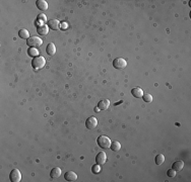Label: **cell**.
Returning a JSON list of instances; mask_svg holds the SVG:
<instances>
[{"label":"cell","instance_id":"9a60e30c","mask_svg":"<svg viewBox=\"0 0 191 182\" xmlns=\"http://www.w3.org/2000/svg\"><path fill=\"white\" fill-rule=\"evenodd\" d=\"M46 52H47L48 55H50V56H53L55 55L56 53V47L53 43H50L49 45L47 46V48H46Z\"/></svg>","mask_w":191,"mask_h":182},{"label":"cell","instance_id":"5b68a950","mask_svg":"<svg viewBox=\"0 0 191 182\" xmlns=\"http://www.w3.org/2000/svg\"><path fill=\"white\" fill-rule=\"evenodd\" d=\"M113 66L116 69H124L127 66V62L123 58H116L113 61Z\"/></svg>","mask_w":191,"mask_h":182},{"label":"cell","instance_id":"8fae6325","mask_svg":"<svg viewBox=\"0 0 191 182\" xmlns=\"http://www.w3.org/2000/svg\"><path fill=\"white\" fill-rule=\"evenodd\" d=\"M131 93H132V95L134 96V97L136 98H140L143 96V91L141 88H139V87H134V88L131 90Z\"/></svg>","mask_w":191,"mask_h":182},{"label":"cell","instance_id":"30bf717a","mask_svg":"<svg viewBox=\"0 0 191 182\" xmlns=\"http://www.w3.org/2000/svg\"><path fill=\"white\" fill-rule=\"evenodd\" d=\"M109 106H110V101L108 99H102L98 103V108L100 110H106Z\"/></svg>","mask_w":191,"mask_h":182},{"label":"cell","instance_id":"9c48e42d","mask_svg":"<svg viewBox=\"0 0 191 182\" xmlns=\"http://www.w3.org/2000/svg\"><path fill=\"white\" fill-rule=\"evenodd\" d=\"M47 25L49 29H53V31H57L59 29V20H57V19H50L48 21Z\"/></svg>","mask_w":191,"mask_h":182},{"label":"cell","instance_id":"3957f363","mask_svg":"<svg viewBox=\"0 0 191 182\" xmlns=\"http://www.w3.org/2000/svg\"><path fill=\"white\" fill-rule=\"evenodd\" d=\"M27 43L30 48H36V47H40V46H42L43 41H42L39 37H31L30 39H27Z\"/></svg>","mask_w":191,"mask_h":182},{"label":"cell","instance_id":"7a4b0ae2","mask_svg":"<svg viewBox=\"0 0 191 182\" xmlns=\"http://www.w3.org/2000/svg\"><path fill=\"white\" fill-rule=\"evenodd\" d=\"M111 140L106 136H100L98 138V145L103 149H109L111 146Z\"/></svg>","mask_w":191,"mask_h":182},{"label":"cell","instance_id":"603a6c76","mask_svg":"<svg viewBox=\"0 0 191 182\" xmlns=\"http://www.w3.org/2000/svg\"><path fill=\"white\" fill-rule=\"evenodd\" d=\"M177 174V172L175 171L174 169H169L168 171H167V175L169 176V177H175Z\"/></svg>","mask_w":191,"mask_h":182},{"label":"cell","instance_id":"cb8c5ba5","mask_svg":"<svg viewBox=\"0 0 191 182\" xmlns=\"http://www.w3.org/2000/svg\"><path fill=\"white\" fill-rule=\"evenodd\" d=\"M38 18L40 19L41 21H44V20H46V16L44 14H40L39 16H38Z\"/></svg>","mask_w":191,"mask_h":182},{"label":"cell","instance_id":"ffe728a7","mask_svg":"<svg viewBox=\"0 0 191 182\" xmlns=\"http://www.w3.org/2000/svg\"><path fill=\"white\" fill-rule=\"evenodd\" d=\"M39 53H40V51L38 50V49H36V48H30L29 51H27V54H29L30 56H32V57H38Z\"/></svg>","mask_w":191,"mask_h":182},{"label":"cell","instance_id":"7c38bea8","mask_svg":"<svg viewBox=\"0 0 191 182\" xmlns=\"http://www.w3.org/2000/svg\"><path fill=\"white\" fill-rule=\"evenodd\" d=\"M183 167H184V162L180 161V160H179V161L174 162V163H173V165H172V169H174L176 172L181 171V170L183 169Z\"/></svg>","mask_w":191,"mask_h":182},{"label":"cell","instance_id":"2e32d148","mask_svg":"<svg viewBox=\"0 0 191 182\" xmlns=\"http://www.w3.org/2000/svg\"><path fill=\"white\" fill-rule=\"evenodd\" d=\"M60 175H61V169L59 167H55V168H53V169L51 170L50 176H51V178H53V179L58 178Z\"/></svg>","mask_w":191,"mask_h":182},{"label":"cell","instance_id":"e0dca14e","mask_svg":"<svg viewBox=\"0 0 191 182\" xmlns=\"http://www.w3.org/2000/svg\"><path fill=\"white\" fill-rule=\"evenodd\" d=\"M19 35L21 39H30V33H29V31L25 29H21V31H19Z\"/></svg>","mask_w":191,"mask_h":182},{"label":"cell","instance_id":"277c9868","mask_svg":"<svg viewBox=\"0 0 191 182\" xmlns=\"http://www.w3.org/2000/svg\"><path fill=\"white\" fill-rule=\"evenodd\" d=\"M21 173L19 172V169H13L9 174V179L11 182H19L21 180Z\"/></svg>","mask_w":191,"mask_h":182},{"label":"cell","instance_id":"5bb4252c","mask_svg":"<svg viewBox=\"0 0 191 182\" xmlns=\"http://www.w3.org/2000/svg\"><path fill=\"white\" fill-rule=\"evenodd\" d=\"M37 31L39 35H48V33H49V27H48V25H46V24H42L38 27Z\"/></svg>","mask_w":191,"mask_h":182},{"label":"cell","instance_id":"4fadbf2b","mask_svg":"<svg viewBox=\"0 0 191 182\" xmlns=\"http://www.w3.org/2000/svg\"><path fill=\"white\" fill-rule=\"evenodd\" d=\"M36 4H37L38 8L42 11H45L48 9V3L46 2L45 0H38L37 2H36Z\"/></svg>","mask_w":191,"mask_h":182},{"label":"cell","instance_id":"6da1fadb","mask_svg":"<svg viewBox=\"0 0 191 182\" xmlns=\"http://www.w3.org/2000/svg\"><path fill=\"white\" fill-rule=\"evenodd\" d=\"M46 65V59L42 56L35 57L32 61V66L35 69H41Z\"/></svg>","mask_w":191,"mask_h":182},{"label":"cell","instance_id":"d6986e66","mask_svg":"<svg viewBox=\"0 0 191 182\" xmlns=\"http://www.w3.org/2000/svg\"><path fill=\"white\" fill-rule=\"evenodd\" d=\"M155 161H156L157 165H162L165 162V156L162 155V154H159V155L156 156V160Z\"/></svg>","mask_w":191,"mask_h":182},{"label":"cell","instance_id":"ac0fdd59","mask_svg":"<svg viewBox=\"0 0 191 182\" xmlns=\"http://www.w3.org/2000/svg\"><path fill=\"white\" fill-rule=\"evenodd\" d=\"M110 149H112V151H115V152L119 151V150L121 149V144L117 141L112 142V143H111V146H110Z\"/></svg>","mask_w":191,"mask_h":182},{"label":"cell","instance_id":"7402d4cb","mask_svg":"<svg viewBox=\"0 0 191 182\" xmlns=\"http://www.w3.org/2000/svg\"><path fill=\"white\" fill-rule=\"evenodd\" d=\"M91 171H93V173H95V174L100 173V171H101L100 165H99V164H95V165H93V167H91Z\"/></svg>","mask_w":191,"mask_h":182},{"label":"cell","instance_id":"52a82bcc","mask_svg":"<svg viewBox=\"0 0 191 182\" xmlns=\"http://www.w3.org/2000/svg\"><path fill=\"white\" fill-rule=\"evenodd\" d=\"M107 161V155L105 152H100L98 153V155L95 156V163L99 164V165H103Z\"/></svg>","mask_w":191,"mask_h":182},{"label":"cell","instance_id":"44dd1931","mask_svg":"<svg viewBox=\"0 0 191 182\" xmlns=\"http://www.w3.org/2000/svg\"><path fill=\"white\" fill-rule=\"evenodd\" d=\"M142 98L146 102H152L153 101V95H150V94H148V93L143 94Z\"/></svg>","mask_w":191,"mask_h":182},{"label":"cell","instance_id":"8992f818","mask_svg":"<svg viewBox=\"0 0 191 182\" xmlns=\"http://www.w3.org/2000/svg\"><path fill=\"white\" fill-rule=\"evenodd\" d=\"M97 126H98V120L95 117H93V116L89 117L87 120V122H85V126H87L89 130H93V128H95Z\"/></svg>","mask_w":191,"mask_h":182},{"label":"cell","instance_id":"ba28073f","mask_svg":"<svg viewBox=\"0 0 191 182\" xmlns=\"http://www.w3.org/2000/svg\"><path fill=\"white\" fill-rule=\"evenodd\" d=\"M64 178L66 181H75L77 179V175L75 172L73 171H68L64 174Z\"/></svg>","mask_w":191,"mask_h":182}]
</instances>
